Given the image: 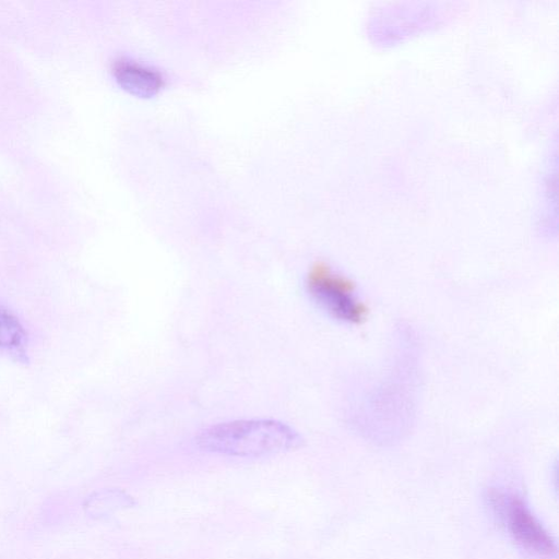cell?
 I'll list each match as a JSON object with an SVG mask.
<instances>
[{
	"instance_id": "obj_3",
	"label": "cell",
	"mask_w": 559,
	"mask_h": 559,
	"mask_svg": "<svg viewBox=\"0 0 559 559\" xmlns=\"http://www.w3.org/2000/svg\"><path fill=\"white\" fill-rule=\"evenodd\" d=\"M306 287L316 305L331 318L348 324H358L366 319L367 307L355 284L329 264H312Z\"/></svg>"
},
{
	"instance_id": "obj_1",
	"label": "cell",
	"mask_w": 559,
	"mask_h": 559,
	"mask_svg": "<svg viewBox=\"0 0 559 559\" xmlns=\"http://www.w3.org/2000/svg\"><path fill=\"white\" fill-rule=\"evenodd\" d=\"M407 347L365 393L355 416L356 425L376 440L389 441L408 427L416 407L417 371Z\"/></svg>"
},
{
	"instance_id": "obj_4",
	"label": "cell",
	"mask_w": 559,
	"mask_h": 559,
	"mask_svg": "<svg viewBox=\"0 0 559 559\" xmlns=\"http://www.w3.org/2000/svg\"><path fill=\"white\" fill-rule=\"evenodd\" d=\"M491 498H493V504L501 507L506 513L508 531L516 544L538 556L556 555L555 540L520 498L512 497L504 500L499 492H493Z\"/></svg>"
},
{
	"instance_id": "obj_2",
	"label": "cell",
	"mask_w": 559,
	"mask_h": 559,
	"mask_svg": "<svg viewBox=\"0 0 559 559\" xmlns=\"http://www.w3.org/2000/svg\"><path fill=\"white\" fill-rule=\"evenodd\" d=\"M195 443L205 452L260 457L298 449L302 438L290 426L277 420L246 419L211 426L197 436Z\"/></svg>"
},
{
	"instance_id": "obj_5",
	"label": "cell",
	"mask_w": 559,
	"mask_h": 559,
	"mask_svg": "<svg viewBox=\"0 0 559 559\" xmlns=\"http://www.w3.org/2000/svg\"><path fill=\"white\" fill-rule=\"evenodd\" d=\"M110 69L120 86L140 96L154 95L166 83V76L159 68L128 55L117 56Z\"/></svg>"
},
{
	"instance_id": "obj_6",
	"label": "cell",
	"mask_w": 559,
	"mask_h": 559,
	"mask_svg": "<svg viewBox=\"0 0 559 559\" xmlns=\"http://www.w3.org/2000/svg\"><path fill=\"white\" fill-rule=\"evenodd\" d=\"M26 333L19 319L0 304V348L8 350L20 349Z\"/></svg>"
}]
</instances>
